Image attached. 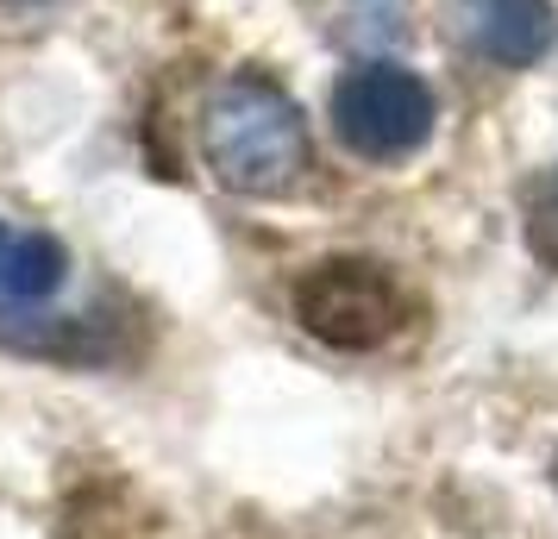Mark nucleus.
Masks as SVG:
<instances>
[{
	"label": "nucleus",
	"mask_w": 558,
	"mask_h": 539,
	"mask_svg": "<svg viewBox=\"0 0 558 539\" xmlns=\"http://www.w3.org/2000/svg\"><path fill=\"white\" fill-rule=\"evenodd\" d=\"M295 320L332 352H377L402 320V295L371 257H320L295 283Z\"/></svg>",
	"instance_id": "nucleus-3"
},
{
	"label": "nucleus",
	"mask_w": 558,
	"mask_h": 539,
	"mask_svg": "<svg viewBox=\"0 0 558 539\" xmlns=\"http://www.w3.org/2000/svg\"><path fill=\"white\" fill-rule=\"evenodd\" d=\"M458 38L502 70H527L553 45V0H458Z\"/></svg>",
	"instance_id": "nucleus-4"
},
{
	"label": "nucleus",
	"mask_w": 558,
	"mask_h": 539,
	"mask_svg": "<svg viewBox=\"0 0 558 539\" xmlns=\"http://www.w3.org/2000/svg\"><path fill=\"white\" fill-rule=\"evenodd\" d=\"M332 132L339 145L371 163H396V157L421 151L433 132V95L414 70L396 63H364L345 70L332 88Z\"/></svg>",
	"instance_id": "nucleus-2"
},
{
	"label": "nucleus",
	"mask_w": 558,
	"mask_h": 539,
	"mask_svg": "<svg viewBox=\"0 0 558 539\" xmlns=\"http://www.w3.org/2000/svg\"><path fill=\"white\" fill-rule=\"evenodd\" d=\"M63 289V245L45 232H13L0 245V295L7 302H45Z\"/></svg>",
	"instance_id": "nucleus-5"
},
{
	"label": "nucleus",
	"mask_w": 558,
	"mask_h": 539,
	"mask_svg": "<svg viewBox=\"0 0 558 539\" xmlns=\"http://www.w3.org/2000/svg\"><path fill=\"white\" fill-rule=\"evenodd\" d=\"M527 252L546 270H558V170L527 195Z\"/></svg>",
	"instance_id": "nucleus-6"
},
{
	"label": "nucleus",
	"mask_w": 558,
	"mask_h": 539,
	"mask_svg": "<svg viewBox=\"0 0 558 539\" xmlns=\"http://www.w3.org/2000/svg\"><path fill=\"white\" fill-rule=\"evenodd\" d=\"M207 170L239 195H282L307 170L302 107L270 76H232L202 120Z\"/></svg>",
	"instance_id": "nucleus-1"
}]
</instances>
